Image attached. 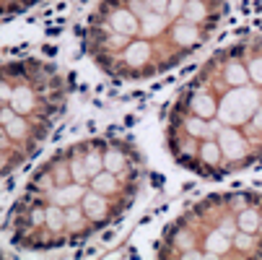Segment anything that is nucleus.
<instances>
[{"label":"nucleus","mask_w":262,"mask_h":260,"mask_svg":"<svg viewBox=\"0 0 262 260\" xmlns=\"http://www.w3.org/2000/svg\"><path fill=\"white\" fill-rule=\"evenodd\" d=\"M145 182L140 148L122 135H86L31 172L3 221L21 252H60L94 242L133 211Z\"/></svg>","instance_id":"f257e3e1"},{"label":"nucleus","mask_w":262,"mask_h":260,"mask_svg":"<svg viewBox=\"0 0 262 260\" xmlns=\"http://www.w3.org/2000/svg\"><path fill=\"white\" fill-rule=\"evenodd\" d=\"M164 148L200 179L262 162V26L218 47L179 86L164 115Z\"/></svg>","instance_id":"f03ea898"},{"label":"nucleus","mask_w":262,"mask_h":260,"mask_svg":"<svg viewBox=\"0 0 262 260\" xmlns=\"http://www.w3.org/2000/svg\"><path fill=\"white\" fill-rule=\"evenodd\" d=\"M231 0H91L78 24V55L112 84H143L208 47Z\"/></svg>","instance_id":"7ed1b4c3"},{"label":"nucleus","mask_w":262,"mask_h":260,"mask_svg":"<svg viewBox=\"0 0 262 260\" xmlns=\"http://www.w3.org/2000/svg\"><path fill=\"white\" fill-rule=\"evenodd\" d=\"M154 255L262 257V188H226L190 201L161 227Z\"/></svg>","instance_id":"20e7f679"},{"label":"nucleus","mask_w":262,"mask_h":260,"mask_svg":"<svg viewBox=\"0 0 262 260\" xmlns=\"http://www.w3.org/2000/svg\"><path fill=\"white\" fill-rule=\"evenodd\" d=\"M70 81L45 57L0 60V179L29 162L65 115Z\"/></svg>","instance_id":"39448f33"},{"label":"nucleus","mask_w":262,"mask_h":260,"mask_svg":"<svg viewBox=\"0 0 262 260\" xmlns=\"http://www.w3.org/2000/svg\"><path fill=\"white\" fill-rule=\"evenodd\" d=\"M45 3V0H0V18H8V16H18L31 11L34 6Z\"/></svg>","instance_id":"423d86ee"}]
</instances>
